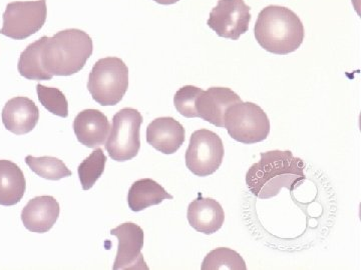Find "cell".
Listing matches in <instances>:
<instances>
[{"instance_id":"cell-1","label":"cell","mask_w":361,"mask_h":270,"mask_svg":"<svg viewBox=\"0 0 361 270\" xmlns=\"http://www.w3.org/2000/svg\"><path fill=\"white\" fill-rule=\"evenodd\" d=\"M246 174V184L250 193L260 200H270L282 188L293 191L305 180L303 160L290 150L262 153Z\"/></svg>"},{"instance_id":"cell-2","label":"cell","mask_w":361,"mask_h":270,"mask_svg":"<svg viewBox=\"0 0 361 270\" xmlns=\"http://www.w3.org/2000/svg\"><path fill=\"white\" fill-rule=\"evenodd\" d=\"M254 33L263 49L277 56L296 51L305 35L299 16L291 9L279 6H269L260 11Z\"/></svg>"},{"instance_id":"cell-3","label":"cell","mask_w":361,"mask_h":270,"mask_svg":"<svg viewBox=\"0 0 361 270\" xmlns=\"http://www.w3.org/2000/svg\"><path fill=\"white\" fill-rule=\"evenodd\" d=\"M94 51L92 37L78 28H68L47 37L42 66L51 77H71L85 68Z\"/></svg>"},{"instance_id":"cell-4","label":"cell","mask_w":361,"mask_h":270,"mask_svg":"<svg viewBox=\"0 0 361 270\" xmlns=\"http://www.w3.org/2000/svg\"><path fill=\"white\" fill-rule=\"evenodd\" d=\"M128 89L129 68L122 59L104 58L97 61L87 82V89L96 103L102 106L116 105Z\"/></svg>"},{"instance_id":"cell-5","label":"cell","mask_w":361,"mask_h":270,"mask_svg":"<svg viewBox=\"0 0 361 270\" xmlns=\"http://www.w3.org/2000/svg\"><path fill=\"white\" fill-rule=\"evenodd\" d=\"M224 120L230 136L243 144L264 141L270 134V120L265 111L249 101L230 106Z\"/></svg>"},{"instance_id":"cell-6","label":"cell","mask_w":361,"mask_h":270,"mask_svg":"<svg viewBox=\"0 0 361 270\" xmlns=\"http://www.w3.org/2000/svg\"><path fill=\"white\" fill-rule=\"evenodd\" d=\"M144 118L139 110L123 108L113 117L106 148L111 160L118 162L133 160L141 148V127Z\"/></svg>"},{"instance_id":"cell-7","label":"cell","mask_w":361,"mask_h":270,"mask_svg":"<svg viewBox=\"0 0 361 270\" xmlns=\"http://www.w3.org/2000/svg\"><path fill=\"white\" fill-rule=\"evenodd\" d=\"M47 18V0L11 2L2 15L0 34L14 40L28 39L42 30Z\"/></svg>"},{"instance_id":"cell-8","label":"cell","mask_w":361,"mask_h":270,"mask_svg":"<svg viewBox=\"0 0 361 270\" xmlns=\"http://www.w3.org/2000/svg\"><path fill=\"white\" fill-rule=\"evenodd\" d=\"M224 158V146L217 134L209 129H199L190 139L185 155L186 167L196 176L212 175L219 169Z\"/></svg>"},{"instance_id":"cell-9","label":"cell","mask_w":361,"mask_h":270,"mask_svg":"<svg viewBox=\"0 0 361 270\" xmlns=\"http://www.w3.org/2000/svg\"><path fill=\"white\" fill-rule=\"evenodd\" d=\"M250 11L244 0H219L211 11L207 25L218 37L238 40L248 32Z\"/></svg>"},{"instance_id":"cell-10","label":"cell","mask_w":361,"mask_h":270,"mask_svg":"<svg viewBox=\"0 0 361 270\" xmlns=\"http://www.w3.org/2000/svg\"><path fill=\"white\" fill-rule=\"evenodd\" d=\"M111 236L118 238V252L113 269H149L142 257L145 233L141 226L126 222L111 229Z\"/></svg>"},{"instance_id":"cell-11","label":"cell","mask_w":361,"mask_h":270,"mask_svg":"<svg viewBox=\"0 0 361 270\" xmlns=\"http://www.w3.org/2000/svg\"><path fill=\"white\" fill-rule=\"evenodd\" d=\"M236 92L228 87H211L203 90L196 99V110L198 117L223 129L226 111L230 106L241 103Z\"/></svg>"},{"instance_id":"cell-12","label":"cell","mask_w":361,"mask_h":270,"mask_svg":"<svg viewBox=\"0 0 361 270\" xmlns=\"http://www.w3.org/2000/svg\"><path fill=\"white\" fill-rule=\"evenodd\" d=\"M39 120V110L32 99L16 96L9 99L2 110V123L16 135L30 134Z\"/></svg>"},{"instance_id":"cell-13","label":"cell","mask_w":361,"mask_h":270,"mask_svg":"<svg viewBox=\"0 0 361 270\" xmlns=\"http://www.w3.org/2000/svg\"><path fill=\"white\" fill-rule=\"evenodd\" d=\"M184 127L173 117L156 118L147 127V142L164 155L177 153L184 144Z\"/></svg>"},{"instance_id":"cell-14","label":"cell","mask_w":361,"mask_h":270,"mask_svg":"<svg viewBox=\"0 0 361 270\" xmlns=\"http://www.w3.org/2000/svg\"><path fill=\"white\" fill-rule=\"evenodd\" d=\"M59 203L52 196H37L28 201L21 212V220L27 231L45 233L51 231L59 219Z\"/></svg>"},{"instance_id":"cell-15","label":"cell","mask_w":361,"mask_h":270,"mask_svg":"<svg viewBox=\"0 0 361 270\" xmlns=\"http://www.w3.org/2000/svg\"><path fill=\"white\" fill-rule=\"evenodd\" d=\"M111 124L106 115L97 110H85L73 120V131L78 142L89 148L104 146Z\"/></svg>"},{"instance_id":"cell-16","label":"cell","mask_w":361,"mask_h":270,"mask_svg":"<svg viewBox=\"0 0 361 270\" xmlns=\"http://www.w3.org/2000/svg\"><path fill=\"white\" fill-rule=\"evenodd\" d=\"M188 221L198 232L210 236L220 231L225 220L222 205L213 198L199 194L188 207Z\"/></svg>"},{"instance_id":"cell-17","label":"cell","mask_w":361,"mask_h":270,"mask_svg":"<svg viewBox=\"0 0 361 270\" xmlns=\"http://www.w3.org/2000/svg\"><path fill=\"white\" fill-rule=\"evenodd\" d=\"M26 191V180L23 170L11 160H0V205H18Z\"/></svg>"},{"instance_id":"cell-18","label":"cell","mask_w":361,"mask_h":270,"mask_svg":"<svg viewBox=\"0 0 361 270\" xmlns=\"http://www.w3.org/2000/svg\"><path fill=\"white\" fill-rule=\"evenodd\" d=\"M161 184L151 179L137 180L128 193V205L134 212H142L149 206L161 205L165 200H173Z\"/></svg>"},{"instance_id":"cell-19","label":"cell","mask_w":361,"mask_h":270,"mask_svg":"<svg viewBox=\"0 0 361 270\" xmlns=\"http://www.w3.org/2000/svg\"><path fill=\"white\" fill-rule=\"evenodd\" d=\"M47 37H42L28 45L21 52L18 63V72L21 77L30 80H51L52 77L42 66V49Z\"/></svg>"},{"instance_id":"cell-20","label":"cell","mask_w":361,"mask_h":270,"mask_svg":"<svg viewBox=\"0 0 361 270\" xmlns=\"http://www.w3.org/2000/svg\"><path fill=\"white\" fill-rule=\"evenodd\" d=\"M25 162L35 174L44 179L58 181L65 177L71 176V172L63 161L52 156L35 158L28 155L26 156Z\"/></svg>"},{"instance_id":"cell-21","label":"cell","mask_w":361,"mask_h":270,"mask_svg":"<svg viewBox=\"0 0 361 270\" xmlns=\"http://www.w3.org/2000/svg\"><path fill=\"white\" fill-rule=\"evenodd\" d=\"M202 270H246V262L237 251L227 248H216L204 258Z\"/></svg>"},{"instance_id":"cell-22","label":"cell","mask_w":361,"mask_h":270,"mask_svg":"<svg viewBox=\"0 0 361 270\" xmlns=\"http://www.w3.org/2000/svg\"><path fill=\"white\" fill-rule=\"evenodd\" d=\"M106 165V156L103 149L97 148L78 167V177L84 191H89L103 175Z\"/></svg>"},{"instance_id":"cell-23","label":"cell","mask_w":361,"mask_h":270,"mask_svg":"<svg viewBox=\"0 0 361 270\" xmlns=\"http://www.w3.org/2000/svg\"><path fill=\"white\" fill-rule=\"evenodd\" d=\"M37 92L39 103L45 110L59 117H68V101L61 90L39 84L37 85Z\"/></svg>"},{"instance_id":"cell-24","label":"cell","mask_w":361,"mask_h":270,"mask_svg":"<svg viewBox=\"0 0 361 270\" xmlns=\"http://www.w3.org/2000/svg\"><path fill=\"white\" fill-rule=\"evenodd\" d=\"M203 89L194 85H185L178 90L174 96L176 110L180 115L187 118L198 117L196 110V99Z\"/></svg>"},{"instance_id":"cell-25","label":"cell","mask_w":361,"mask_h":270,"mask_svg":"<svg viewBox=\"0 0 361 270\" xmlns=\"http://www.w3.org/2000/svg\"><path fill=\"white\" fill-rule=\"evenodd\" d=\"M157 4H161V6H171V4H177L180 0H154Z\"/></svg>"}]
</instances>
